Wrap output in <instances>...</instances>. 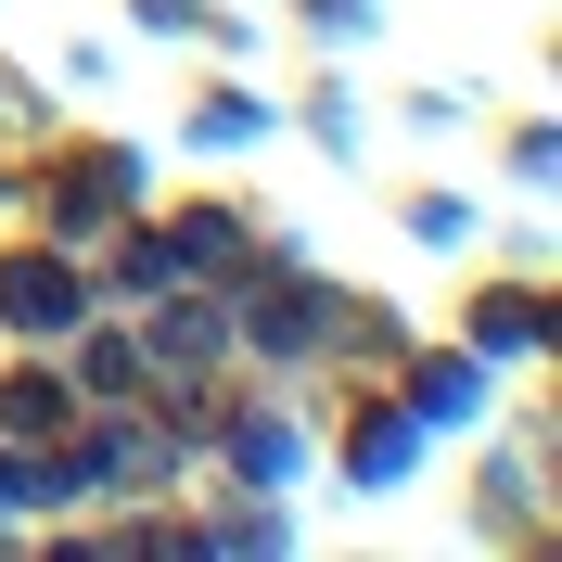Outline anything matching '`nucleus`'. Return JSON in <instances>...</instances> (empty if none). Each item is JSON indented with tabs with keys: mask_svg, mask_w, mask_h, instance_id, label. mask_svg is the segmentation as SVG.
I'll return each instance as SVG.
<instances>
[{
	"mask_svg": "<svg viewBox=\"0 0 562 562\" xmlns=\"http://www.w3.org/2000/svg\"><path fill=\"white\" fill-rule=\"evenodd\" d=\"M0 307H13V319H65L77 281H65V269H0Z\"/></svg>",
	"mask_w": 562,
	"mask_h": 562,
	"instance_id": "1",
	"label": "nucleus"
}]
</instances>
